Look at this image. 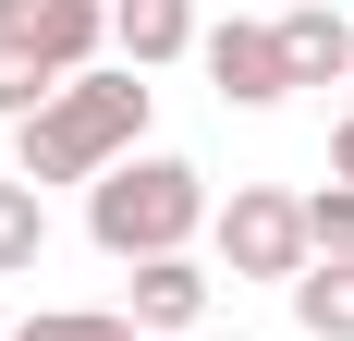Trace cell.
I'll return each instance as SVG.
<instances>
[{"label": "cell", "instance_id": "cell-1", "mask_svg": "<svg viewBox=\"0 0 354 341\" xmlns=\"http://www.w3.org/2000/svg\"><path fill=\"white\" fill-rule=\"evenodd\" d=\"M147 135V73L110 61V73H73V86H49V110H37L25 135H12V183H98V170H122Z\"/></svg>", "mask_w": 354, "mask_h": 341}, {"label": "cell", "instance_id": "cell-2", "mask_svg": "<svg viewBox=\"0 0 354 341\" xmlns=\"http://www.w3.org/2000/svg\"><path fill=\"white\" fill-rule=\"evenodd\" d=\"M208 220H220V207H208V170H196V159H159V146H135L122 170L86 183V232H98V256H122V269L183 256Z\"/></svg>", "mask_w": 354, "mask_h": 341}, {"label": "cell", "instance_id": "cell-3", "mask_svg": "<svg viewBox=\"0 0 354 341\" xmlns=\"http://www.w3.org/2000/svg\"><path fill=\"white\" fill-rule=\"evenodd\" d=\"M220 280H306L318 269V256H306V195H281V183H232V195H220Z\"/></svg>", "mask_w": 354, "mask_h": 341}, {"label": "cell", "instance_id": "cell-4", "mask_svg": "<svg viewBox=\"0 0 354 341\" xmlns=\"http://www.w3.org/2000/svg\"><path fill=\"white\" fill-rule=\"evenodd\" d=\"M0 49H25L37 73H98L110 49V0H0Z\"/></svg>", "mask_w": 354, "mask_h": 341}, {"label": "cell", "instance_id": "cell-5", "mask_svg": "<svg viewBox=\"0 0 354 341\" xmlns=\"http://www.w3.org/2000/svg\"><path fill=\"white\" fill-rule=\"evenodd\" d=\"M196 49H208V86H220L232 110H269V98H293V61H281V25H245V12H232V25H208Z\"/></svg>", "mask_w": 354, "mask_h": 341}, {"label": "cell", "instance_id": "cell-6", "mask_svg": "<svg viewBox=\"0 0 354 341\" xmlns=\"http://www.w3.org/2000/svg\"><path fill=\"white\" fill-rule=\"evenodd\" d=\"M110 49H122L135 73L183 61V49H196V0H110Z\"/></svg>", "mask_w": 354, "mask_h": 341}, {"label": "cell", "instance_id": "cell-7", "mask_svg": "<svg viewBox=\"0 0 354 341\" xmlns=\"http://www.w3.org/2000/svg\"><path fill=\"white\" fill-rule=\"evenodd\" d=\"M135 329H208V269L196 256H147L135 269Z\"/></svg>", "mask_w": 354, "mask_h": 341}, {"label": "cell", "instance_id": "cell-8", "mask_svg": "<svg viewBox=\"0 0 354 341\" xmlns=\"http://www.w3.org/2000/svg\"><path fill=\"white\" fill-rule=\"evenodd\" d=\"M281 61H293V86H330V73H354V25L330 0H306V12H281Z\"/></svg>", "mask_w": 354, "mask_h": 341}, {"label": "cell", "instance_id": "cell-9", "mask_svg": "<svg viewBox=\"0 0 354 341\" xmlns=\"http://www.w3.org/2000/svg\"><path fill=\"white\" fill-rule=\"evenodd\" d=\"M293 317H306V341H354V269L342 256H318V269L293 280Z\"/></svg>", "mask_w": 354, "mask_h": 341}, {"label": "cell", "instance_id": "cell-10", "mask_svg": "<svg viewBox=\"0 0 354 341\" xmlns=\"http://www.w3.org/2000/svg\"><path fill=\"white\" fill-rule=\"evenodd\" d=\"M37 256H49V207H37V183H0V280H25Z\"/></svg>", "mask_w": 354, "mask_h": 341}, {"label": "cell", "instance_id": "cell-11", "mask_svg": "<svg viewBox=\"0 0 354 341\" xmlns=\"http://www.w3.org/2000/svg\"><path fill=\"white\" fill-rule=\"evenodd\" d=\"M306 256H342L354 269V183H318L306 195Z\"/></svg>", "mask_w": 354, "mask_h": 341}, {"label": "cell", "instance_id": "cell-12", "mask_svg": "<svg viewBox=\"0 0 354 341\" xmlns=\"http://www.w3.org/2000/svg\"><path fill=\"white\" fill-rule=\"evenodd\" d=\"M12 341H147L135 317H98V305H49V317H25Z\"/></svg>", "mask_w": 354, "mask_h": 341}, {"label": "cell", "instance_id": "cell-13", "mask_svg": "<svg viewBox=\"0 0 354 341\" xmlns=\"http://www.w3.org/2000/svg\"><path fill=\"white\" fill-rule=\"evenodd\" d=\"M49 86H62V73H37L25 49H0V122H12V135H25L37 110H49Z\"/></svg>", "mask_w": 354, "mask_h": 341}, {"label": "cell", "instance_id": "cell-14", "mask_svg": "<svg viewBox=\"0 0 354 341\" xmlns=\"http://www.w3.org/2000/svg\"><path fill=\"white\" fill-rule=\"evenodd\" d=\"M330 183H354V110H342V135H330Z\"/></svg>", "mask_w": 354, "mask_h": 341}, {"label": "cell", "instance_id": "cell-15", "mask_svg": "<svg viewBox=\"0 0 354 341\" xmlns=\"http://www.w3.org/2000/svg\"><path fill=\"white\" fill-rule=\"evenodd\" d=\"M196 341H232V329H196Z\"/></svg>", "mask_w": 354, "mask_h": 341}, {"label": "cell", "instance_id": "cell-16", "mask_svg": "<svg viewBox=\"0 0 354 341\" xmlns=\"http://www.w3.org/2000/svg\"><path fill=\"white\" fill-rule=\"evenodd\" d=\"M281 12H306V0H281Z\"/></svg>", "mask_w": 354, "mask_h": 341}]
</instances>
